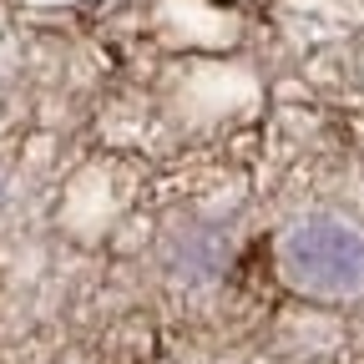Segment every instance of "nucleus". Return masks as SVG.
<instances>
[{
  "label": "nucleus",
  "mask_w": 364,
  "mask_h": 364,
  "mask_svg": "<svg viewBox=\"0 0 364 364\" xmlns=\"http://www.w3.org/2000/svg\"><path fill=\"white\" fill-rule=\"evenodd\" d=\"M279 273L309 299H354L364 294V233L339 218H304L279 243Z\"/></svg>",
  "instance_id": "1"
},
{
  "label": "nucleus",
  "mask_w": 364,
  "mask_h": 364,
  "mask_svg": "<svg viewBox=\"0 0 364 364\" xmlns=\"http://www.w3.org/2000/svg\"><path fill=\"white\" fill-rule=\"evenodd\" d=\"M0 203H6V188H0Z\"/></svg>",
  "instance_id": "2"
}]
</instances>
